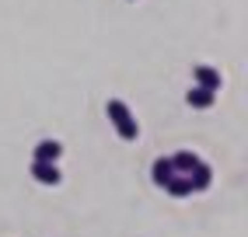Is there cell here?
<instances>
[{
	"instance_id": "cell-1",
	"label": "cell",
	"mask_w": 248,
	"mask_h": 237,
	"mask_svg": "<svg viewBox=\"0 0 248 237\" xmlns=\"http://www.w3.org/2000/svg\"><path fill=\"white\" fill-rule=\"evenodd\" d=\"M105 112H108V122L115 126V136H119V140L133 143V140L140 136V126H137V118H133V112H129V105H126V101L112 98L108 105H105Z\"/></svg>"
},
{
	"instance_id": "cell-2",
	"label": "cell",
	"mask_w": 248,
	"mask_h": 237,
	"mask_svg": "<svg viewBox=\"0 0 248 237\" xmlns=\"http://www.w3.org/2000/svg\"><path fill=\"white\" fill-rule=\"evenodd\" d=\"M31 178L39 185H60L63 181V171L56 164H46V161H31Z\"/></svg>"
},
{
	"instance_id": "cell-3",
	"label": "cell",
	"mask_w": 248,
	"mask_h": 237,
	"mask_svg": "<svg viewBox=\"0 0 248 237\" xmlns=\"http://www.w3.org/2000/svg\"><path fill=\"white\" fill-rule=\"evenodd\" d=\"M192 80H196V88H206V91H213V94L220 91V74L213 70V66H206V63H200V66L192 70Z\"/></svg>"
},
{
	"instance_id": "cell-4",
	"label": "cell",
	"mask_w": 248,
	"mask_h": 237,
	"mask_svg": "<svg viewBox=\"0 0 248 237\" xmlns=\"http://www.w3.org/2000/svg\"><path fill=\"white\" fill-rule=\"evenodd\" d=\"M189 181H192V192H206L210 185H213V171H210V164H196L192 171H189Z\"/></svg>"
},
{
	"instance_id": "cell-5",
	"label": "cell",
	"mask_w": 248,
	"mask_h": 237,
	"mask_svg": "<svg viewBox=\"0 0 248 237\" xmlns=\"http://www.w3.org/2000/svg\"><path fill=\"white\" fill-rule=\"evenodd\" d=\"M151 178H154V185L157 189H164L171 178H175V167H171V161L168 157H157L154 164H151Z\"/></svg>"
},
{
	"instance_id": "cell-6",
	"label": "cell",
	"mask_w": 248,
	"mask_h": 237,
	"mask_svg": "<svg viewBox=\"0 0 248 237\" xmlns=\"http://www.w3.org/2000/svg\"><path fill=\"white\" fill-rule=\"evenodd\" d=\"M60 154H63V147H60L56 140H42V143H35V161L56 164V161H60Z\"/></svg>"
},
{
	"instance_id": "cell-7",
	"label": "cell",
	"mask_w": 248,
	"mask_h": 237,
	"mask_svg": "<svg viewBox=\"0 0 248 237\" xmlns=\"http://www.w3.org/2000/svg\"><path fill=\"white\" fill-rule=\"evenodd\" d=\"M213 101H217V94L206 91V88H192V91L186 94V105H189V108H210Z\"/></svg>"
},
{
	"instance_id": "cell-8",
	"label": "cell",
	"mask_w": 248,
	"mask_h": 237,
	"mask_svg": "<svg viewBox=\"0 0 248 237\" xmlns=\"http://www.w3.org/2000/svg\"><path fill=\"white\" fill-rule=\"evenodd\" d=\"M171 161V167H175V175H189L196 164H200V157L196 154H189V150H182V154H175V157H168Z\"/></svg>"
},
{
	"instance_id": "cell-9",
	"label": "cell",
	"mask_w": 248,
	"mask_h": 237,
	"mask_svg": "<svg viewBox=\"0 0 248 237\" xmlns=\"http://www.w3.org/2000/svg\"><path fill=\"white\" fill-rule=\"evenodd\" d=\"M164 189H168V195H175V199H186V195H192V181H189V175H175Z\"/></svg>"
}]
</instances>
